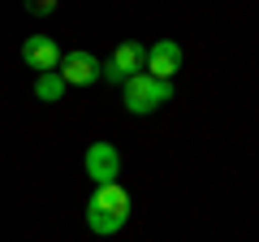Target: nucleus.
Listing matches in <instances>:
<instances>
[{
	"mask_svg": "<svg viewBox=\"0 0 259 242\" xmlns=\"http://www.w3.org/2000/svg\"><path fill=\"white\" fill-rule=\"evenodd\" d=\"M130 221V190L121 182H108V186H95V195L87 199V225L104 238L121 233V225Z\"/></svg>",
	"mask_w": 259,
	"mask_h": 242,
	"instance_id": "1",
	"label": "nucleus"
},
{
	"mask_svg": "<svg viewBox=\"0 0 259 242\" xmlns=\"http://www.w3.org/2000/svg\"><path fill=\"white\" fill-rule=\"evenodd\" d=\"M121 95H125V112L147 117V112H156L160 104L173 100V87H168V83H156V78H147V74H134V78L121 83Z\"/></svg>",
	"mask_w": 259,
	"mask_h": 242,
	"instance_id": "2",
	"label": "nucleus"
},
{
	"mask_svg": "<svg viewBox=\"0 0 259 242\" xmlns=\"http://www.w3.org/2000/svg\"><path fill=\"white\" fill-rule=\"evenodd\" d=\"M143 61H147V48H143V44H134V39H125V44H117V48H112V56L100 65V74L108 78V83H125V78L143 74Z\"/></svg>",
	"mask_w": 259,
	"mask_h": 242,
	"instance_id": "3",
	"label": "nucleus"
},
{
	"mask_svg": "<svg viewBox=\"0 0 259 242\" xmlns=\"http://www.w3.org/2000/svg\"><path fill=\"white\" fill-rule=\"evenodd\" d=\"M182 69V48L173 39H160V44L147 48V61H143V74L156 78V83H168V78Z\"/></svg>",
	"mask_w": 259,
	"mask_h": 242,
	"instance_id": "4",
	"label": "nucleus"
},
{
	"mask_svg": "<svg viewBox=\"0 0 259 242\" xmlns=\"http://www.w3.org/2000/svg\"><path fill=\"white\" fill-rule=\"evenodd\" d=\"M117 173H121V151L112 143H91L87 147V177L95 186H108V182H117Z\"/></svg>",
	"mask_w": 259,
	"mask_h": 242,
	"instance_id": "5",
	"label": "nucleus"
},
{
	"mask_svg": "<svg viewBox=\"0 0 259 242\" xmlns=\"http://www.w3.org/2000/svg\"><path fill=\"white\" fill-rule=\"evenodd\" d=\"M56 74H61L65 87H87L95 83V74H100V61H95V52H65L61 56V65H56Z\"/></svg>",
	"mask_w": 259,
	"mask_h": 242,
	"instance_id": "6",
	"label": "nucleus"
},
{
	"mask_svg": "<svg viewBox=\"0 0 259 242\" xmlns=\"http://www.w3.org/2000/svg\"><path fill=\"white\" fill-rule=\"evenodd\" d=\"M22 61H26L30 69H39V74H56V65H61V48H56L48 35H30L26 44H22Z\"/></svg>",
	"mask_w": 259,
	"mask_h": 242,
	"instance_id": "7",
	"label": "nucleus"
},
{
	"mask_svg": "<svg viewBox=\"0 0 259 242\" xmlns=\"http://www.w3.org/2000/svg\"><path fill=\"white\" fill-rule=\"evenodd\" d=\"M35 95H39L44 104H56V100L65 95V83H61V74H39V78H35Z\"/></svg>",
	"mask_w": 259,
	"mask_h": 242,
	"instance_id": "8",
	"label": "nucleus"
},
{
	"mask_svg": "<svg viewBox=\"0 0 259 242\" xmlns=\"http://www.w3.org/2000/svg\"><path fill=\"white\" fill-rule=\"evenodd\" d=\"M30 13H35V18H48V13H52V5H48V0H39V5H30Z\"/></svg>",
	"mask_w": 259,
	"mask_h": 242,
	"instance_id": "9",
	"label": "nucleus"
}]
</instances>
